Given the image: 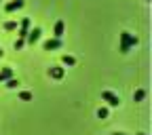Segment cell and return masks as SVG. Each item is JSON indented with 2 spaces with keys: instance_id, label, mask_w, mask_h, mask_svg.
Masks as SVG:
<instances>
[{
  "instance_id": "6da1fadb",
  "label": "cell",
  "mask_w": 152,
  "mask_h": 135,
  "mask_svg": "<svg viewBox=\"0 0 152 135\" xmlns=\"http://www.w3.org/2000/svg\"><path fill=\"white\" fill-rule=\"evenodd\" d=\"M135 45H137V38L135 36H131L129 32H123L121 34V51L123 53H127L131 47H135Z\"/></svg>"
},
{
  "instance_id": "7a4b0ae2",
  "label": "cell",
  "mask_w": 152,
  "mask_h": 135,
  "mask_svg": "<svg viewBox=\"0 0 152 135\" xmlns=\"http://www.w3.org/2000/svg\"><path fill=\"white\" fill-rule=\"evenodd\" d=\"M102 99L108 101V106H112V108H118V106H121V99H118L112 91H104V93H102Z\"/></svg>"
},
{
  "instance_id": "3957f363",
  "label": "cell",
  "mask_w": 152,
  "mask_h": 135,
  "mask_svg": "<svg viewBox=\"0 0 152 135\" xmlns=\"http://www.w3.org/2000/svg\"><path fill=\"white\" fill-rule=\"evenodd\" d=\"M40 28H34V30H30L28 32V36H26V40H28V45H36L38 40H40Z\"/></svg>"
},
{
  "instance_id": "277c9868",
  "label": "cell",
  "mask_w": 152,
  "mask_h": 135,
  "mask_svg": "<svg viewBox=\"0 0 152 135\" xmlns=\"http://www.w3.org/2000/svg\"><path fill=\"white\" fill-rule=\"evenodd\" d=\"M45 51H55V49H61V40H57V38H49V40L42 45Z\"/></svg>"
},
{
  "instance_id": "5b68a950",
  "label": "cell",
  "mask_w": 152,
  "mask_h": 135,
  "mask_svg": "<svg viewBox=\"0 0 152 135\" xmlns=\"http://www.w3.org/2000/svg\"><path fill=\"white\" fill-rule=\"evenodd\" d=\"M28 32H30V19L26 17L23 21H21V26H19V38H23V40H26V36H28Z\"/></svg>"
},
{
  "instance_id": "8992f818",
  "label": "cell",
  "mask_w": 152,
  "mask_h": 135,
  "mask_svg": "<svg viewBox=\"0 0 152 135\" xmlns=\"http://www.w3.org/2000/svg\"><path fill=\"white\" fill-rule=\"evenodd\" d=\"M49 76H51V78H55V80H61V78H64V68H59V66L51 68V70H49Z\"/></svg>"
},
{
  "instance_id": "52a82bcc",
  "label": "cell",
  "mask_w": 152,
  "mask_h": 135,
  "mask_svg": "<svg viewBox=\"0 0 152 135\" xmlns=\"http://www.w3.org/2000/svg\"><path fill=\"white\" fill-rule=\"evenodd\" d=\"M64 36V21H57L55 28H53V38H57V40H61Z\"/></svg>"
},
{
  "instance_id": "ba28073f",
  "label": "cell",
  "mask_w": 152,
  "mask_h": 135,
  "mask_svg": "<svg viewBox=\"0 0 152 135\" xmlns=\"http://www.w3.org/2000/svg\"><path fill=\"white\" fill-rule=\"evenodd\" d=\"M23 7V0H13V2H9L7 7H4V11L7 13H13V11H17V9H21Z\"/></svg>"
},
{
  "instance_id": "9c48e42d",
  "label": "cell",
  "mask_w": 152,
  "mask_h": 135,
  "mask_svg": "<svg viewBox=\"0 0 152 135\" xmlns=\"http://www.w3.org/2000/svg\"><path fill=\"white\" fill-rule=\"evenodd\" d=\"M0 78H2V80H9V78H13V68H4L2 72H0Z\"/></svg>"
},
{
  "instance_id": "30bf717a",
  "label": "cell",
  "mask_w": 152,
  "mask_h": 135,
  "mask_svg": "<svg viewBox=\"0 0 152 135\" xmlns=\"http://www.w3.org/2000/svg\"><path fill=\"white\" fill-rule=\"evenodd\" d=\"M61 61H64V66H76V59H74L72 55H64Z\"/></svg>"
},
{
  "instance_id": "8fae6325",
  "label": "cell",
  "mask_w": 152,
  "mask_h": 135,
  "mask_svg": "<svg viewBox=\"0 0 152 135\" xmlns=\"http://www.w3.org/2000/svg\"><path fill=\"white\" fill-rule=\"evenodd\" d=\"M144 97H146V91H144V89H140V91L133 93V99H135V101H142Z\"/></svg>"
},
{
  "instance_id": "7c38bea8",
  "label": "cell",
  "mask_w": 152,
  "mask_h": 135,
  "mask_svg": "<svg viewBox=\"0 0 152 135\" xmlns=\"http://www.w3.org/2000/svg\"><path fill=\"white\" fill-rule=\"evenodd\" d=\"M19 99H21V101H30L32 99V93L30 91H21V93H19Z\"/></svg>"
},
{
  "instance_id": "4fadbf2b",
  "label": "cell",
  "mask_w": 152,
  "mask_h": 135,
  "mask_svg": "<svg viewBox=\"0 0 152 135\" xmlns=\"http://www.w3.org/2000/svg\"><path fill=\"white\" fill-rule=\"evenodd\" d=\"M108 114H110V112H108V108H99V110H97V118H102V120H104V118H108Z\"/></svg>"
},
{
  "instance_id": "5bb4252c",
  "label": "cell",
  "mask_w": 152,
  "mask_h": 135,
  "mask_svg": "<svg viewBox=\"0 0 152 135\" xmlns=\"http://www.w3.org/2000/svg\"><path fill=\"white\" fill-rule=\"evenodd\" d=\"M4 30H9V32L17 30V21H7V23H4Z\"/></svg>"
},
{
  "instance_id": "9a60e30c",
  "label": "cell",
  "mask_w": 152,
  "mask_h": 135,
  "mask_svg": "<svg viewBox=\"0 0 152 135\" xmlns=\"http://www.w3.org/2000/svg\"><path fill=\"white\" fill-rule=\"evenodd\" d=\"M17 85H19V82H17L15 78H9V80H7V87H9V89H15Z\"/></svg>"
},
{
  "instance_id": "2e32d148",
  "label": "cell",
  "mask_w": 152,
  "mask_h": 135,
  "mask_svg": "<svg viewBox=\"0 0 152 135\" xmlns=\"http://www.w3.org/2000/svg\"><path fill=\"white\" fill-rule=\"evenodd\" d=\"M26 45V40H23V38H17V40H15V49H21Z\"/></svg>"
},
{
  "instance_id": "e0dca14e",
  "label": "cell",
  "mask_w": 152,
  "mask_h": 135,
  "mask_svg": "<svg viewBox=\"0 0 152 135\" xmlns=\"http://www.w3.org/2000/svg\"><path fill=\"white\" fill-rule=\"evenodd\" d=\"M2 55H4V51H2V49H0V57H2Z\"/></svg>"
},
{
  "instance_id": "ac0fdd59",
  "label": "cell",
  "mask_w": 152,
  "mask_h": 135,
  "mask_svg": "<svg viewBox=\"0 0 152 135\" xmlns=\"http://www.w3.org/2000/svg\"><path fill=\"white\" fill-rule=\"evenodd\" d=\"M112 135H125V133H112Z\"/></svg>"
},
{
  "instance_id": "d6986e66",
  "label": "cell",
  "mask_w": 152,
  "mask_h": 135,
  "mask_svg": "<svg viewBox=\"0 0 152 135\" xmlns=\"http://www.w3.org/2000/svg\"><path fill=\"white\" fill-rule=\"evenodd\" d=\"M137 135H146V133H137Z\"/></svg>"
},
{
  "instance_id": "ffe728a7",
  "label": "cell",
  "mask_w": 152,
  "mask_h": 135,
  "mask_svg": "<svg viewBox=\"0 0 152 135\" xmlns=\"http://www.w3.org/2000/svg\"><path fill=\"white\" fill-rule=\"evenodd\" d=\"M0 82H4V80H2V78H0Z\"/></svg>"
}]
</instances>
